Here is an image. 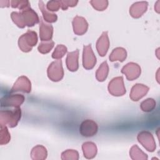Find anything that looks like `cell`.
I'll return each instance as SVG.
<instances>
[{"label": "cell", "mask_w": 160, "mask_h": 160, "mask_svg": "<svg viewBox=\"0 0 160 160\" xmlns=\"http://www.w3.org/2000/svg\"><path fill=\"white\" fill-rule=\"evenodd\" d=\"M11 18L13 22L20 28H24L25 26L32 27L39 22L38 14L30 6L19 12H12Z\"/></svg>", "instance_id": "obj_1"}, {"label": "cell", "mask_w": 160, "mask_h": 160, "mask_svg": "<svg viewBox=\"0 0 160 160\" xmlns=\"http://www.w3.org/2000/svg\"><path fill=\"white\" fill-rule=\"evenodd\" d=\"M21 118V109L19 108L9 110H1L0 112V124L14 128L18 125Z\"/></svg>", "instance_id": "obj_2"}, {"label": "cell", "mask_w": 160, "mask_h": 160, "mask_svg": "<svg viewBox=\"0 0 160 160\" xmlns=\"http://www.w3.org/2000/svg\"><path fill=\"white\" fill-rule=\"evenodd\" d=\"M38 42V36L35 31L28 30L27 32L21 35L18 39V46L19 49L24 52H28L32 50Z\"/></svg>", "instance_id": "obj_3"}, {"label": "cell", "mask_w": 160, "mask_h": 160, "mask_svg": "<svg viewBox=\"0 0 160 160\" xmlns=\"http://www.w3.org/2000/svg\"><path fill=\"white\" fill-rule=\"evenodd\" d=\"M47 74L50 80L54 82L61 81L64 76L62 61L61 59H58L52 62L48 68Z\"/></svg>", "instance_id": "obj_4"}, {"label": "cell", "mask_w": 160, "mask_h": 160, "mask_svg": "<svg viewBox=\"0 0 160 160\" xmlns=\"http://www.w3.org/2000/svg\"><path fill=\"white\" fill-rule=\"evenodd\" d=\"M108 89L109 92L114 96H123L126 92L123 78L118 76L112 79L109 82Z\"/></svg>", "instance_id": "obj_5"}, {"label": "cell", "mask_w": 160, "mask_h": 160, "mask_svg": "<svg viewBox=\"0 0 160 160\" xmlns=\"http://www.w3.org/2000/svg\"><path fill=\"white\" fill-rule=\"evenodd\" d=\"M137 139L139 142L148 151L153 152L156 149V142L152 134L147 131L140 132Z\"/></svg>", "instance_id": "obj_6"}, {"label": "cell", "mask_w": 160, "mask_h": 160, "mask_svg": "<svg viewBox=\"0 0 160 160\" xmlns=\"http://www.w3.org/2000/svg\"><path fill=\"white\" fill-rule=\"evenodd\" d=\"M96 64V58L92 49L91 44L83 46L82 66L86 69H92Z\"/></svg>", "instance_id": "obj_7"}, {"label": "cell", "mask_w": 160, "mask_h": 160, "mask_svg": "<svg viewBox=\"0 0 160 160\" xmlns=\"http://www.w3.org/2000/svg\"><path fill=\"white\" fill-rule=\"evenodd\" d=\"M24 99V96L21 94L6 95L1 99V107L19 108Z\"/></svg>", "instance_id": "obj_8"}, {"label": "cell", "mask_w": 160, "mask_h": 160, "mask_svg": "<svg viewBox=\"0 0 160 160\" xmlns=\"http://www.w3.org/2000/svg\"><path fill=\"white\" fill-rule=\"evenodd\" d=\"M98 130L97 123L91 119L84 120L80 124L79 132L81 136L86 138L94 136Z\"/></svg>", "instance_id": "obj_9"}, {"label": "cell", "mask_w": 160, "mask_h": 160, "mask_svg": "<svg viewBox=\"0 0 160 160\" xmlns=\"http://www.w3.org/2000/svg\"><path fill=\"white\" fill-rule=\"evenodd\" d=\"M141 69L140 66L135 62H131L126 64L121 69V72L125 74L129 81H133L138 78L141 74Z\"/></svg>", "instance_id": "obj_10"}, {"label": "cell", "mask_w": 160, "mask_h": 160, "mask_svg": "<svg viewBox=\"0 0 160 160\" xmlns=\"http://www.w3.org/2000/svg\"><path fill=\"white\" fill-rule=\"evenodd\" d=\"M31 91V83L29 79L24 76H20L18 78L12 87L10 92H22L25 93H29Z\"/></svg>", "instance_id": "obj_11"}, {"label": "cell", "mask_w": 160, "mask_h": 160, "mask_svg": "<svg viewBox=\"0 0 160 160\" xmlns=\"http://www.w3.org/2000/svg\"><path fill=\"white\" fill-rule=\"evenodd\" d=\"M109 44L108 31H104L98 38L96 44L97 51L101 56L103 57L106 54L109 48Z\"/></svg>", "instance_id": "obj_12"}, {"label": "cell", "mask_w": 160, "mask_h": 160, "mask_svg": "<svg viewBox=\"0 0 160 160\" xmlns=\"http://www.w3.org/2000/svg\"><path fill=\"white\" fill-rule=\"evenodd\" d=\"M53 34V27L52 25L44 21L42 18H40L39 38L42 41H51Z\"/></svg>", "instance_id": "obj_13"}, {"label": "cell", "mask_w": 160, "mask_h": 160, "mask_svg": "<svg viewBox=\"0 0 160 160\" xmlns=\"http://www.w3.org/2000/svg\"><path fill=\"white\" fill-rule=\"evenodd\" d=\"M74 32L77 35H82L88 30V23L83 17L76 16L72 20Z\"/></svg>", "instance_id": "obj_14"}, {"label": "cell", "mask_w": 160, "mask_h": 160, "mask_svg": "<svg viewBox=\"0 0 160 160\" xmlns=\"http://www.w3.org/2000/svg\"><path fill=\"white\" fill-rule=\"evenodd\" d=\"M149 88L142 84H134L131 90L129 97L131 100L134 101H138L142 98H143L148 92Z\"/></svg>", "instance_id": "obj_15"}, {"label": "cell", "mask_w": 160, "mask_h": 160, "mask_svg": "<svg viewBox=\"0 0 160 160\" xmlns=\"http://www.w3.org/2000/svg\"><path fill=\"white\" fill-rule=\"evenodd\" d=\"M148 3L146 1L134 2L129 8V14L134 18H140L148 9Z\"/></svg>", "instance_id": "obj_16"}, {"label": "cell", "mask_w": 160, "mask_h": 160, "mask_svg": "<svg viewBox=\"0 0 160 160\" xmlns=\"http://www.w3.org/2000/svg\"><path fill=\"white\" fill-rule=\"evenodd\" d=\"M79 49L74 51L69 52L68 53L66 58V66L70 71H76L79 68L78 58H79Z\"/></svg>", "instance_id": "obj_17"}, {"label": "cell", "mask_w": 160, "mask_h": 160, "mask_svg": "<svg viewBox=\"0 0 160 160\" xmlns=\"http://www.w3.org/2000/svg\"><path fill=\"white\" fill-rule=\"evenodd\" d=\"M84 156L87 159L94 158L97 154V147L92 142H86L82 145Z\"/></svg>", "instance_id": "obj_18"}, {"label": "cell", "mask_w": 160, "mask_h": 160, "mask_svg": "<svg viewBox=\"0 0 160 160\" xmlns=\"http://www.w3.org/2000/svg\"><path fill=\"white\" fill-rule=\"evenodd\" d=\"M127 57V52L123 48L118 47L112 50L111 54L109 55V60L111 62L120 61L123 62Z\"/></svg>", "instance_id": "obj_19"}, {"label": "cell", "mask_w": 160, "mask_h": 160, "mask_svg": "<svg viewBox=\"0 0 160 160\" xmlns=\"http://www.w3.org/2000/svg\"><path fill=\"white\" fill-rule=\"evenodd\" d=\"M47 155V150L45 147L42 145H37L34 147L31 152V157L34 160L45 159Z\"/></svg>", "instance_id": "obj_20"}, {"label": "cell", "mask_w": 160, "mask_h": 160, "mask_svg": "<svg viewBox=\"0 0 160 160\" xmlns=\"http://www.w3.org/2000/svg\"><path fill=\"white\" fill-rule=\"evenodd\" d=\"M39 8L42 14V16L45 21L48 22H54L57 21L58 16L56 14L51 12L49 11L47 9V8L45 6L44 3L42 1H39Z\"/></svg>", "instance_id": "obj_21"}, {"label": "cell", "mask_w": 160, "mask_h": 160, "mask_svg": "<svg viewBox=\"0 0 160 160\" xmlns=\"http://www.w3.org/2000/svg\"><path fill=\"white\" fill-rule=\"evenodd\" d=\"M108 73H109L108 64L106 61H104L102 63H101V64L96 71V78L98 81L102 82L107 78Z\"/></svg>", "instance_id": "obj_22"}, {"label": "cell", "mask_w": 160, "mask_h": 160, "mask_svg": "<svg viewBox=\"0 0 160 160\" xmlns=\"http://www.w3.org/2000/svg\"><path fill=\"white\" fill-rule=\"evenodd\" d=\"M129 155L132 159L141 160L148 159V156L137 146L133 145L129 151Z\"/></svg>", "instance_id": "obj_23"}, {"label": "cell", "mask_w": 160, "mask_h": 160, "mask_svg": "<svg viewBox=\"0 0 160 160\" xmlns=\"http://www.w3.org/2000/svg\"><path fill=\"white\" fill-rule=\"evenodd\" d=\"M0 124V144H6L10 141V133L9 132L8 129L6 125H4L2 124Z\"/></svg>", "instance_id": "obj_24"}, {"label": "cell", "mask_w": 160, "mask_h": 160, "mask_svg": "<svg viewBox=\"0 0 160 160\" xmlns=\"http://www.w3.org/2000/svg\"><path fill=\"white\" fill-rule=\"evenodd\" d=\"M156 105V102L154 99L148 98L141 103L140 108L142 111L148 112L152 111L155 108Z\"/></svg>", "instance_id": "obj_25"}, {"label": "cell", "mask_w": 160, "mask_h": 160, "mask_svg": "<svg viewBox=\"0 0 160 160\" xmlns=\"http://www.w3.org/2000/svg\"><path fill=\"white\" fill-rule=\"evenodd\" d=\"M67 48L63 44H58L55 48L54 52L52 54V58L55 59H61L67 52Z\"/></svg>", "instance_id": "obj_26"}, {"label": "cell", "mask_w": 160, "mask_h": 160, "mask_svg": "<svg viewBox=\"0 0 160 160\" xmlns=\"http://www.w3.org/2000/svg\"><path fill=\"white\" fill-rule=\"evenodd\" d=\"M54 42L51 40L48 41L42 42L38 46V51L41 54H47L52 49V48L54 47Z\"/></svg>", "instance_id": "obj_27"}, {"label": "cell", "mask_w": 160, "mask_h": 160, "mask_svg": "<svg viewBox=\"0 0 160 160\" xmlns=\"http://www.w3.org/2000/svg\"><path fill=\"white\" fill-rule=\"evenodd\" d=\"M62 159H73L78 160L79 159V153L74 149H68L61 154Z\"/></svg>", "instance_id": "obj_28"}, {"label": "cell", "mask_w": 160, "mask_h": 160, "mask_svg": "<svg viewBox=\"0 0 160 160\" xmlns=\"http://www.w3.org/2000/svg\"><path fill=\"white\" fill-rule=\"evenodd\" d=\"M89 2L97 11H104L108 6V1L106 0H92Z\"/></svg>", "instance_id": "obj_29"}, {"label": "cell", "mask_w": 160, "mask_h": 160, "mask_svg": "<svg viewBox=\"0 0 160 160\" xmlns=\"http://www.w3.org/2000/svg\"><path fill=\"white\" fill-rule=\"evenodd\" d=\"M10 4L12 8H18L20 10H22V9L30 6V3L28 1L12 0V1H10Z\"/></svg>", "instance_id": "obj_30"}, {"label": "cell", "mask_w": 160, "mask_h": 160, "mask_svg": "<svg viewBox=\"0 0 160 160\" xmlns=\"http://www.w3.org/2000/svg\"><path fill=\"white\" fill-rule=\"evenodd\" d=\"M46 8L49 11H57L61 8L60 1L52 0L48 2L46 4Z\"/></svg>", "instance_id": "obj_31"}, {"label": "cell", "mask_w": 160, "mask_h": 160, "mask_svg": "<svg viewBox=\"0 0 160 160\" xmlns=\"http://www.w3.org/2000/svg\"><path fill=\"white\" fill-rule=\"evenodd\" d=\"M61 8L62 10H66L69 7L76 6L78 2V1H67V0H60Z\"/></svg>", "instance_id": "obj_32"}, {"label": "cell", "mask_w": 160, "mask_h": 160, "mask_svg": "<svg viewBox=\"0 0 160 160\" xmlns=\"http://www.w3.org/2000/svg\"><path fill=\"white\" fill-rule=\"evenodd\" d=\"M0 2L4 3V4H0V6H1V8L9 6V4H10V1H1Z\"/></svg>", "instance_id": "obj_33"}, {"label": "cell", "mask_w": 160, "mask_h": 160, "mask_svg": "<svg viewBox=\"0 0 160 160\" xmlns=\"http://www.w3.org/2000/svg\"><path fill=\"white\" fill-rule=\"evenodd\" d=\"M159 1H158L156 5L154 6V9L157 12H159Z\"/></svg>", "instance_id": "obj_34"}]
</instances>
